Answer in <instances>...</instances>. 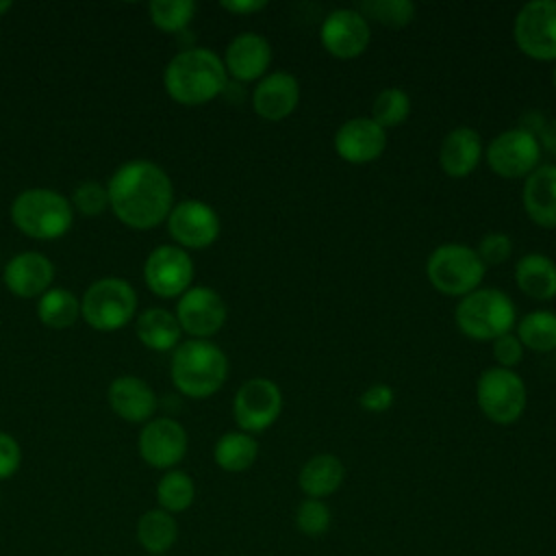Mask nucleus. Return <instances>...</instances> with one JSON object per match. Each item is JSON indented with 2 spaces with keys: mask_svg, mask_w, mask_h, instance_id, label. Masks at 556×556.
Here are the masks:
<instances>
[{
  "mask_svg": "<svg viewBox=\"0 0 556 556\" xmlns=\"http://www.w3.org/2000/svg\"><path fill=\"white\" fill-rule=\"evenodd\" d=\"M109 206L132 230H152L174 208V185L167 172L146 159L119 165L109 185Z\"/></svg>",
  "mask_w": 556,
  "mask_h": 556,
  "instance_id": "1",
  "label": "nucleus"
},
{
  "mask_svg": "<svg viewBox=\"0 0 556 556\" xmlns=\"http://www.w3.org/2000/svg\"><path fill=\"white\" fill-rule=\"evenodd\" d=\"M228 83L224 61L211 48H187L169 59L163 72L167 96L185 106H200L215 100Z\"/></svg>",
  "mask_w": 556,
  "mask_h": 556,
  "instance_id": "2",
  "label": "nucleus"
},
{
  "mask_svg": "<svg viewBox=\"0 0 556 556\" xmlns=\"http://www.w3.org/2000/svg\"><path fill=\"white\" fill-rule=\"evenodd\" d=\"M169 376L182 395L202 400L224 387L228 378V356L208 339H189L174 350Z\"/></svg>",
  "mask_w": 556,
  "mask_h": 556,
  "instance_id": "3",
  "label": "nucleus"
},
{
  "mask_svg": "<svg viewBox=\"0 0 556 556\" xmlns=\"http://www.w3.org/2000/svg\"><path fill=\"white\" fill-rule=\"evenodd\" d=\"M11 222L26 237L50 241L63 237L72 228L74 208L56 189L33 187L17 193L11 202Z\"/></svg>",
  "mask_w": 556,
  "mask_h": 556,
  "instance_id": "4",
  "label": "nucleus"
},
{
  "mask_svg": "<svg viewBox=\"0 0 556 556\" xmlns=\"http://www.w3.org/2000/svg\"><path fill=\"white\" fill-rule=\"evenodd\" d=\"M517 308L508 293L493 287H478L463 295L454 308L456 328L473 341H495L513 330Z\"/></svg>",
  "mask_w": 556,
  "mask_h": 556,
  "instance_id": "5",
  "label": "nucleus"
},
{
  "mask_svg": "<svg viewBox=\"0 0 556 556\" xmlns=\"http://www.w3.org/2000/svg\"><path fill=\"white\" fill-rule=\"evenodd\" d=\"M484 263L480 261L476 248L465 243H441L426 261V276L430 285L443 293L463 298L480 287L484 280Z\"/></svg>",
  "mask_w": 556,
  "mask_h": 556,
  "instance_id": "6",
  "label": "nucleus"
},
{
  "mask_svg": "<svg viewBox=\"0 0 556 556\" xmlns=\"http://www.w3.org/2000/svg\"><path fill=\"white\" fill-rule=\"evenodd\" d=\"M137 313V293L124 278L106 276L93 280L80 298V317L100 332L124 328Z\"/></svg>",
  "mask_w": 556,
  "mask_h": 556,
  "instance_id": "7",
  "label": "nucleus"
},
{
  "mask_svg": "<svg viewBox=\"0 0 556 556\" xmlns=\"http://www.w3.org/2000/svg\"><path fill=\"white\" fill-rule=\"evenodd\" d=\"M476 400L478 408L489 421L497 426H510L526 410L528 389L515 369L495 365L480 374L476 382Z\"/></svg>",
  "mask_w": 556,
  "mask_h": 556,
  "instance_id": "8",
  "label": "nucleus"
},
{
  "mask_svg": "<svg viewBox=\"0 0 556 556\" xmlns=\"http://www.w3.org/2000/svg\"><path fill=\"white\" fill-rule=\"evenodd\" d=\"M539 137L521 126L500 132L484 150L486 165L500 178H526L541 165Z\"/></svg>",
  "mask_w": 556,
  "mask_h": 556,
  "instance_id": "9",
  "label": "nucleus"
},
{
  "mask_svg": "<svg viewBox=\"0 0 556 556\" xmlns=\"http://www.w3.org/2000/svg\"><path fill=\"white\" fill-rule=\"evenodd\" d=\"M517 48L534 61H556V0L526 2L515 22Z\"/></svg>",
  "mask_w": 556,
  "mask_h": 556,
  "instance_id": "10",
  "label": "nucleus"
},
{
  "mask_svg": "<svg viewBox=\"0 0 556 556\" xmlns=\"http://www.w3.org/2000/svg\"><path fill=\"white\" fill-rule=\"evenodd\" d=\"M282 413V391L269 378L245 380L232 400V415L239 430L254 434L276 424Z\"/></svg>",
  "mask_w": 556,
  "mask_h": 556,
  "instance_id": "11",
  "label": "nucleus"
},
{
  "mask_svg": "<svg viewBox=\"0 0 556 556\" xmlns=\"http://www.w3.org/2000/svg\"><path fill=\"white\" fill-rule=\"evenodd\" d=\"M165 224L169 237L182 250H204L217 241L222 230L217 211L202 200H182L174 204Z\"/></svg>",
  "mask_w": 556,
  "mask_h": 556,
  "instance_id": "12",
  "label": "nucleus"
},
{
  "mask_svg": "<svg viewBox=\"0 0 556 556\" xmlns=\"http://www.w3.org/2000/svg\"><path fill=\"white\" fill-rule=\"evenodd\" d=\"M193 274L189 252L169 243L154 248L143 263V280L159 298H180L191 287Z\"/></svg>",
  "mask_w": 556,
  "mask_h": 556,
  "instance_id": "13",
  "label": "nucleus"
},
{
  "mask_svg": "<svg viewBox=\"0 0 556 556\" xmlns=\"http://www.w3.org/2000/svg\"><path fill=\"white\" fill-rule=\"evenodd\" d=\"M187 430L172 417H152L143 424L137 450L146 465L154 469H174L187 454Z\"/></svg>",
  "mask_w": 556,
  "mask_h": 556,
  "instance_id": "14",
  "label": "nucleus"
},
{
  "mask_svg": "<svg viewBox=\"0 0 556 556\" xmlns=\"http://www.w3.org/2000/svg\"><path fill=\"white\" fill-rule=\"evenodd\" d=\"M176 319L180 330L191 339H211L222 330L228 317L224 298L211 287H189L176 304Z\"/></svg>",
  "mask_w": 556,
  "mask_h": 556,
  "instance_id": "15",
  "label": "nucleus"
},
{
  "mask_svg": "<svg viewBox=\"0 0 556 556\" xmlns=\"http://www.w3.org/2000/svg\"><path fill=\"white\" fill-rule=\"evenodd\" d=\"M319 41L330 56L350 61L369 48L371 28L356 9H334L321 22Z\"/></svg>",
  "mask_w": 556,
  "mask_h": 556,
  "instance_id": "16",
  "label": "nucleus"
},
{
  "mask_svg": "<svg viewBox=\"0 0 556 556\" xmlns=\"http://www.w3.org/2000/svg\"><path fill=\"white\" fill-rule=\"evenodd\" d=\"M339 159L352 165H367L387 150V130L367 115L345 119L332 139Z\"/></svg>",
  "mask_w": 556,
  "mask_h": 556,
  "instance_id": "17",
  "label": "nucleus"
},
{
  "mask_svg": "<svg viewBox=\"0 0 556 556\" xmlns=\"http://www.w3.org/2000/svg\"><path fill=\"white\" fill-rule=\"evenodd\" d=\"M2 280L15 298H22V300L41 298L54 280V265L41 252H35V250L20 252L11 256L9 263L4 265Z\"/></svg>",
  "mask_w": 556,
  "mask_h": 556,
  "instance_id": "18",
  "label": "nucleus"
},
{
  "mask_svg": "<svg viewBox=\"0 0 556 556\" xmlns=\"http://www.w3.org/2000/svg\"><path fill=\"white\" fill-rule=\"evenodd\" d=\"M222 61L230 78L239 83L261 80L271 63V46L258 33H241L230 39Z\"/></svg>",
  "mask_w": 556,
  "mask_h": 556,
  "instance_id": "19",
  "label": "nucleus"
},
{
  "mask_svg": "<svg viewBox=\"0 0 556 556\" xmlns=\"http://www.w3.org/2000/svg\"><path fill=\"white\" fill-rule=\"evenodd\" d=\"M300 104V83L289 72L265 74L252 91V109L265 122L289 117Z\"/></svg>",
  "mask_w": 556,
  "mask_h": 556,
  "instance_id": "20",
  "label": "nucleus"
},
{
  "mask_svg": "<svg viewBox=\"0 0 556 556\" xmlns=\"http://www.w3.org/2000/svg\"><path fill=\"white\" fill-rule=\"evenodd\" d=\"M113 413L130 424H146L156 410V393L137 376H117L106 391Z\"/></svg>",
  "mask_w": 556,
  "mask_h": 556,
  "instance_id": "21",
  "label": "nucleus"
},
{
  "mask_svg": "<svg viewBox=\"0 0 556 556\" xmlns=\"http://www.w3.org/2000/svg\"><path fill=\"white\" fill-rule=\"evenodd\" d=\"M482 156V137L469 126H458L452 128L441 141L439 167L450 178H467L478 169Z\"/></svg>",
  "mask_w": 556,
  "mask_h": 556,
  "instance_id": "22",
  "label": "nucleus"
},
{
  "mask_svg": "<svg viewBox=\"0 0 556 556\" xmlns=\"http://www.w3.org/2000/svg\"><path fill=\"white\" fill-rule=\"evenodd\" d=\"M521 204L536 226L556 228V163H543L523 178Z\"/></svg>",
  "mask_w": 556,
  "mask_h": 556,
  "instance_id": "23",
  "label": "nucleus"
},
{
  "mask_svg": "<svg viewBox=\"0 0 556 556\" xmlns=\"http://www.w3.org/2000/svg\"><path fill=\"white\" fill-rule=\"evenodd\" d=\"M345 480V467L334 454L311 456L298 473V486L306 497L324 500L339 491Z\"/></svg>",
  "mask_w": 556,
  "mask_h": 556,
  "instance_id": "24",
  "label": "nucleus"
},
{
  "mask_svg": "<svg viewBox=\"0 0 556 556\" xmlns=\"http://www.w3.org/2000/svg\"><path fill=\"white\" fill-rule=\"evenodd\" d=\"M515 282L532 300H552L556 295V263L541 252L523 254L515 265Z\"/></svg>",
  "mask_w": 556,
  "mask_h": 556,
  "instance_id": "25",
  "label": "nucleus"
},
{
  "mask_svg": "<svg viewBox=\"0 0 556 556\" xmlns=\"http://www.w3.org/2000/svg\"><path fill=\"white\" fill-rule=\"evenodd\" d=\"M135 332H137V339L148 350H154V352L176 350L178 343H180V334H182L176 315L167 308H161V306L146 308L137 317Z\"/></svg>",
  "mask_w": 556,
  "mask_h": 556,
  "instance_id": "26",
  "label": "nucleus"
},
{
  "mask_svg": "<svg viewBox=\"0 0 556 556\" xmlns=\"http://www.w3.org/2000/svg\"><path fill=\"white\" fill-rule=\"evenodd\" d=\"M137 541L148 556H165L178 541V521L163 508H148L137 519Z\"/></svg>",
  "mask_w": 556,
  "mask_h": 556,
  "instance_id": "27",
  "label": "nucleus"
},
{
  "mask_svg": "<svg viewBox=\"0 0 556 556\" xmlns=\"http://www.w3.org/2000/svg\"><path fill=\"white\" fill-rule=\"evenodd\" d=\"M256 456H258V443L252 434L243 430L224 432L213 447L215 465L228 473H241L250 469L256 463Z\"/></svg>",
  "mask_w": 556,
  "mask_h": 556,
  "instance_id": "28",
  "label": "nucleus"
},
{
  "mask_svg": "<svg viewBox=\"0 0 556 556\" xmlns=\"http://www.w3.org/2000/svg\"><path fill=\"white\" fill-rule=\"evenodd\" d=\"M37 317L52 330L70 328L80 317V300L63 287H50L37 300Z\"/></svg>",
  "mask_w": 556,
  "mask_h": 556,
  "instance_id": "29",
  "label": "nucleus"
},
{
  "mask_svg": "<svg viewBox=\"0 0 556 556\" xmlns=\"http://www.w3.org/2000/svg\"><path fill=\"white\" fill-rule=\"evenodd\" d=\"M195 500L193 478L182 469L165 471L156 482V502L169 515L185 513Z\"/></svg>",
  "mask_w": 556,
  "mask_h": 556,
  "instance_id": "30",
  "label": "nucleus"
},
{
  "mask_svg": "<svg viewBox=\"0 0 556 556\" xmlns=\"http://www.w3.org/2000/svg\"><path fill=\"white\" fill-rule=\"evenodd\" d=\"M517 339L532 352L556 350V313L541 308L523 315L517 324Z\"/></svg>",
  "mask_w": 556,
  "mask_h": 556,
  "instance_id": "31",
  "label": "nucleus"
},
{
  "mask_svg": "<svg viewBox=\"0 0 556 556\" xmlns=\"http://www.w3.org/2000/svg\"><path fill=\"white\" fill-rule=\"evenodd\" d=\"M356 11L367 22L374 20L387 28H404L415 20L417 7L410 0H365Z\"/></svg>",
  "mask_w": 556,
  "mask_h": 556,
  "instance_id": "32",
  "label": "nucleus"
},
{
  "mask_svg": "<svg viewBox=\"0 0 556 556\" xmlns=\"http://www.w3.org/2000/svg\"><path fill=\"white\" fill-rule=\"evenodd\" d=\"M410 115V96L400 87L382 89L371 102V119L384 130L395 128Z\"/></svg>",
  "mask_w": 556,
  "mask_h": 556,
  "instance_id": "33",
  "label": "nucleus"
},
{
  "mask_svg": "<svg viewBox=\"0 0 556 556\" xmlns=\"http://www.w3.org/2000/svg\"><path fill=\"white\" fill-rule=\"evenodd\" d=\"M148 15L159 30L180 33L191 24L195 15V2L193 0H152L148 4Z\"/></svg>",
  "mask_w": 556,
  "mask_h": 556,
  "instance_id": "34",
  "label": "nucleus"
},
{
  "mask_svg": "<svg viewBox=\"0 0 556 556\" xmlns=\"http://www.w3.org/2000/svg\"><path fill=\"white\" fill-rule=\"evenodd\" d=\"M332 513L324 500L306 497L295 508V528L306 536H321L330 530Z\"/></svg>",
  "mask_w": 556,
  "mask_h": 556,
  "instance_id": "35",
  "label": "nucleus"
},
{
  "mask_svg": "<svg viewBox=\"0 0 556 556\" xmlns=\"http://www.w3.org/2000/svg\"><path fill=\"white\" fill-rule=\"evenodd\" d=\"M106 206H109L106 187L96 180L80 182L72 193V208H76L78 213H83L87 217H96V215L104 213Z\"/></svg>",
  "mask_w": 556,
  "mask_h": 556,
  "instance_id": "36",
  "label": "nucleus"
},
{
  "mask_svg": "<svg viewBox=\"0 0 556 556\" xmlns=\"http://www.w3.org/2000/svg\"><path fill=\"white\" fill-rule=\"evenodd\" d=\"M480 261L486 265H502L513 254V239L506 232H486L478 248H476Z\"/></svg>",
  "mask_w": 556,
  "mask_h": 556,
  "instance_id": "37",
  "label": "nucleus"
},
{
  "mask_svg": "<svg viewBox=\"0 0 556 556\" xmlns=\"http://www.w3.org/2000/svg\"><path fill=\"white\" fill-rule=\"evenodd\" d=\"M493 345H491V354H493V358H495V363H497V367H504V369H513L515 365H519L521 363V358H523V345H521V341L517 339V334H513V332H506V334H502V337H497L495 341H491Z\"/></svg>",
  "mask_w": 556,
  "mask_h": 556,
  "instance_id": "38",
  "label": "nucleus"
},
{
  "mask_svg": "<svg viewBox=\"0 0 556 556\" xmlns=\"http://www.w3.org/2000/svg\"><path fill=\"white\" fill-rule=\"evenodd\" d=\"M22 447L15 437L0 430V480H9L20 471Z\"/></svg>",
  "mask_w": 556,
  "mask_h": 556,
  "instance_id": "39",
  "label": "nucleus"
},
{
  "mask_svg": "<svg viewBox=\"0 0 556 556\" xmlns=\"http://www.w3.org/2000/svg\"><path fill=\"white\" fill-rule=\"evenodd\" d=\"M393 400H395V391L384 382H376L361 393L358 404L367 413H384L393 406Z\"/></svg>",
  "mask_w": 556,
  "mask_h": 556,
  "instance_id": "40",
  "label": "nucleus"
},
{
  "mask_svg": "<svg viewBox=\"0 0 556 556\" xmlns=\"http://www.w3.org/2000/svg\"><path fill=\"white\" fill-rule=\"evenodd\" d=\"M219 7L232 15H252L267 7L265 0H224Z\"/></svg>",
  "mask_w": 556,
  "mask_h": 556,
  "instance_id": "41",
  "label": "nucleus"
},
{
  "mask_svg": "<svg viewBox=\"0 0 556 556\" xmlns=\"http://www.w3.org/2000/svg\"><path fill=\"white\" fill-rule=\"evenodd\" d=\"M539 143L541 150H547L549 154L556 156V117L554 119H545V124L539 130Z\"/></svg>",
  "mask_w": 556,
  "mask_h": 556,
  "instance_id": "42",
  "label": "nucleus"
},
{
  "mask_svg": "<svg viewBox=\"0 0 556 556\" xmlns=\"http://www.w3.org/2000/svg\"><path fill=\"white\" fill-rule=\"evenodd\" d=\"M11 7H13L11 0H0V17H4L11 11Z\"/></svg>",
  "mask_w": 556,
  "mask_h": 556,
  "instance_id": "43",
  "label": "nucleus"
},
{
  "mask_svg": "<svg viewBox=\"0 0 556 556\" xmlns=\"http://www.w3.org/2000/svg\"><path fill=\"white\" fill-rule=\"evenodd\" d=\"M552 83H554V89H556V67H554V74H552Z\"/></svg>",
  "mask_w": 556,
  "mask_h": 556,
  "instance_id": "44",
  "label": "nucleus"
},
{
  "mask_svg": "<svg viewBox=\"0 0 556 556\" xmlns=\"http://www.w3.org/2000/svg\"><path fill=\"white\" fill-rule=\"evenodd\" d=\"M0 502H2V495H0Z\"/></svg>",
  "mask_w": 556,
  "mask_h": 556,
  "instance_id": "45",
  "label": "nucleus"
}]
</instances>
